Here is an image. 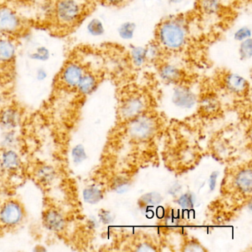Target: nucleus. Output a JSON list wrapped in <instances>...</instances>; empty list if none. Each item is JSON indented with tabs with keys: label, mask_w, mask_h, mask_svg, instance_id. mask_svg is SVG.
<instances>
[{
	"label": "nucleus",
	"mask_w": 252,
	"mask_h": 252,
	"mask_svg": "<svg viewBox=\"0 0 252 252\" xmlns=\"http://www.w3.org/2000/svg\"><path fill=\"white\" fill-rule=\"evenodd\" d=\"M189 39L188 26L182 17L166 19L160 23L156 31V42L165 52L182 51Z\"/></svg>",
	"instance_id": "nucleus-1"
},
{
	"label": "nucleus",
	"mask_w": 252,
	"mask_h": 252,
	"mask_svg": "<svg viewBox=\"0 0 252 252\" xmlns=\"http://www.w3.org/2000/svg\"><path fill=\"white\" fill-rule=\"evenodd\" d=\"M83 13L84 5L79 0H58L54 7L57 21L64 27L77 24Z\"/></svg>",
	"instance_id": "nucleus-2"
},
{
	"label": "nucleus",
	"mask_w": 252,
	"mask_h": 252,
	"mask_svg": "<svg viewBox=\"0 0 252 252\" xmlns=\"http://www.w3.org/2000/svg\"><path fill=\"white\" fill-rule=\"evenodd\" d=\"M157 130V122L151 116H141L135 118L128 125L129 136L134 141H146L150 139Z\"/></svg>",
	"instance_id": "nucleus-3"
},
{
	"label": "nucleus",
	"mask_w": 252,
	"mask_h": 252,
	"mask_svg": "<svg viewBox=\"0 0 252 252\" xmlns=\"http://www.w3.org/2000/svg\"><path fill=\"white\" fill-rule=\"evenodd\" d=\"M147 99L139 94H131L124 98L119 109V117L125 121H131L138 117L144 111Z\"/></svg>",
	"instance_id": "nucleus-4"
},
{
	"label": "nucleus",
	"mask_w": 252,
	"mask_h": 252,
	"mask_svg": "<svg viewBox=\"0 0 252 252\" xmlns=\"http://www.w3.org/2000/svg\"><path fill=\"white\" fill-rule=\"evenodd\" d=\"M85 72V67L81 63L69 62L64 66L60 73L61 83L69 89H76Z\"/></svg>",
	"instance_id": "nucleus-5"
},
{
	"label": "nucleus",
	"mask_w": 252,
	"mask_h": 252,
	"mask_svg": "<svg viewBox=\"0 0 252 252\" xmlns=\"http://www.w3.org/2000/svg\"><path fill=\"white\" fill-rule=\"evenodd\" d=\"M21 29V20L17 13L8 7L0 8V33L14 34Z\"/></svg>",
	"instance_id": "nucleus-6"
},
{
	"label": "nucleus",
	"mask_w": 252,
	"mask_h": 252,
	"mask_svg": "<svg viewBox=\"0 0 252 252\" xmlns=\"http://www.w3.org/2000/svg\"><path fill=\"white\" fill-rule=\"evenodd\" d=\"M222 85L228 93L236 95H244L249 88L248 81L235 73H225L222 78Z\"/></svg>",
	"instance_id": "nucleus-7"
},
{
	"label": "nucleus",
	"mask_w": 252,
	"mask_h": 252,
	"mask_svg": "<svg viewBox=\"0 0 252 252\" xmlns=\"http://www.w3.org/2000/svg\"><path fill=\"white\" fill-rule=\"evenodd\" d=\"M158 76L164 83L177 85L182 82L184 72L173 63H163L158 67Z\"/></svg>",
	"instance_id": "nucleus-8"
},
{
	"label": "nucleus",
	"mask_w": 252,
	"mask_h": 252,
	"mask_svg": "<svg viewBox=\"0 0 252 252\" xmlns=\"http://www.w3.org/2000/svg\"><path fill=\"white\" fill-rule=\"evenodd\" d=\"M23 218V209L17 202L10 201L5 203L0 211V221L8 226L17 225Z\"/></svg>",
	"instance_id": "nucleus-9"
},
{
	"label": "nucleus",
	"mask_w": 252,
	"mask_h": 252,
	"mask_svg": "<svg viewBox=\"0 0 252 252\" xmlns=\"http://www.w3.org/2000/svg\"><path fill=\"white\" fill-rule=\"evenodd\" d=\"M195 94L187 85L179 84L174 89L172 101L175 105L183 108H191L195 104Z\"/></svg>",
	"instance_id": "nucleus-10"
},
{
	"label": "nucleus",
	"mask_w": 252,
	"mask_h": 252,
	"mask_svg": "<svg viewBox=\"0 0 252 252\" xmlns=\"http://www.w3.org/2000/svg\"><path fill=\"white\" fill-rule=\"evenodd\" d=\"M44 223L49 230L60 231L65 226V219L61 212L56 209H50L44 215Z\"/></svg>",
	"instance_id": "nucleus-11"
},
{
	"label": "nucleus",
	"mask_w": 252,
	"mask_h": 252,
	"mask_svg": "<svg viewBox=\"0 0 252 252\" xmlns=\"http://www.w3.org/2000/svg\"><path fill=\"white\" fill-rule=\"evenodd\" d=\"M98 79L93 72L86 71L79 82L76 90L79 94L88 95L94 93L98 86Z\"/></svg>",
	"instance_id": "nucleus-12"
},
{
	"label": "nucleus",
	"mask_w": 252,
	"mask_h": 252,
	"mask_svg": "<svg viewBox=\"0 0 252 252\" xmlns=\"http://www.w3.org/2000/svg\"><path fill=\"white\" fill-rule=\"evenodd\" d=\"M17 54V45L9 38H0V63L12 62Z\"/></svg>",
	"instance_id": "nucleus-13"
},
{
	"label": "nucleus",
	"mask_w": 252,
	"mask_h": 252,
	"mask_svg": "<svg viewBox=\"0 0 252 252\" xmlns=\"http://www.w3.org/2000/svg\"><path fill=\"white\" fill-rule=\"evenodd\" d=\"M236 188L243 193H251L252 187V169H243L239 171L234 177Z\"/></svg>",
	"instance_id": "nucleus-14"
},
{
	"label": "nucleus",
	"mask_w": 252,
	"mask_h": 252,
	"mask_svg": "<svg viewBox=\"0 0 252 252\" xmlns=\"http://www.w3.org/2000/svg\"><path fill=\"white\" fill-rule=\"evenodd\" d=\"M197 8L203 15L213 17L222 12V4L220 0H198Z\"/></svg>",
	"instance_id": "nucleus-15"
},
{
	"label": "nucleus",
	"mask_w": 252,
	"mask_h": 252,
	"mask_svg": "<svg viewBox=\"0 0 252 252\" xmlns=\"http://www.w3.org/2000/svg\"><path fill=\"white\" fill-rule=\"evenodd\" d=\"M164 52L163 48L156 41L150 42L145 47L147 63H158L163 58Z\"/></svg>",
	"instance_id": "nucleus-16"
},
{
	"label": "nucleus",
	"mask_w": 252,
	"mask_h": 252,
	"mask_svg": "<svg viewBox=\"0 0 252 252\" xmlns=\"http://www.w3.org/2000/svg\"><path fill=\"white\" fill-rule=\"evenodd\" d=\"M129 58L131 64L135 68H141L147 64L145 47L132 46L129 51Z\"/></svg>",
	"instance_id": "nucleus-17"
},
{
	"label": "nucleus",
	"mask_w": 252,
	"mask_h": 252,
	"mask_svg": "<svg viewBox=\"0 0 252 252\" xmlns=\"http://www.w3.org/2000/svg\"><path fill=\"white\" fill-rule=\"evenodd\" d=\"M86 32L92 37H100L105 33V27L100 19L92 18L87 23Z\"/></svg>",
	"instance_id": "nucleus-18"
},
{
	"label": "nucleus",
	"mask_w": 252,
	"mask_h": 252,
	"mask_svg": "<svg viewBox=\"0 0 252 252\" xmlns=\"http://www.w3.org/2000/svg\"><path fill=\"white\" fill-rule=\"evenodd\" d=\"M136 25L132 22H125L118 29V34L123 40H130L135 36Z\"/></svg>",
	"instance_id": "nucleus-19"
},
{
	"label": "nucleus",
	"mask_w": 252,
	"mask_h": 252,
	"mask_svg": "<svg viewBox=\"0 0 252 252\" xmlns=\"http://www.w3.org/2000/svg\"><path fill=\"white\" fill-rule=\"evenodd\" d=\"M83 197L87 203L95 204L102 200L103 193L96 187H88L84 191Z\"/></svg>",
	"instance_id": "nucleus-20"
},
{
	"label": "nucleus",
	"mask_w": 252,
	"mask_h": 252,
	"mask_svg": "<svg viewBox=\"0 0 252 252\" xmlns=\"http://www.w3.org/2000/svg\"><path fill=\"white\" fill-rule=\"evenodd\" d=\"M29 57L32 61L44 63L49 60L51 57V51L46 46H39L29 54Z\"/></svg>",
	"instance_id": "nucleus-21"
},
{
	"label": "nucleus",
	"mask_w": 252,
	"mask_h": 252,
	"mask_svg": "<svg viewBox=\"0 0 252 252\" xmlns=\"http://www.w3.org/2000/svg\"><path fill=\"white\" fill-rule=\"evenodd\" d=\"M238 54L240 59L243 61H249L252 57V38L246 39L240 42Z\"/></svg>",
	"instance_id": "nucleus-22"
},
{
	"label": "nucleus",
	"mask_w": 252,
	"mask_h": 252,
	"mask_svg": "<svg viewBox=\"0 0 252 252\" xmlns=\"http://www.w3.org/2000/svg\"><path fill=\"white\" fill-rule=\"evenodd\" d=\"M2 164L6 169H16L20 164V158L14 152H5L2 156Z\"/></svg>",
	"instance_id": "nucleus-23"
},
{
	"label": "nucleus",
	"mask_w": 252,
	"mask_h": 252,
	"mask_svg": "<svg viewBox=\"0 0 252 252\" xmlns=\"http://www.w3.org/2000/svg\"><path fill=\"white\" fill-rule=\"evenodd\" d=\"M36 176L42 184H49L54 179L55 172L51 166H43L38 169Z\"/></svg>",
	"instance_id": "nucleus-24"
},
{
	"label": "nucleus",
	"mask_w": 252,
	"mask_h": 252,
	"mask_svg": "<svg viewBox=\"0 0 252 252\" xmlns=\"http://www.w3.org/2000/svg\"><path fill=\"white\" fill-rule=\"evenodd\" d=\"M218 106H219V101L215 95L209 94L202 98L201 107L206 111H215L218 109Z\"/></svg>",
	"instance_id": "nucleus-25"
},
{
	"label": "nucleus",
	"mask_w": 252,
	"mask_h": 252,
	"mask_svg": "<svg viewBox=\"0 0 252 252\" xmlns=\"http://www.w3.org/2000/svg\"><path fill=\"white\" fill-rule=\"evenodd\" d=\"M163 197L158 192H150L144 194L140 198V202L145 206H156L161 203Z\"/></svg>",
	"instance_id": "nucleus-26"
},
{
	"label": "nucleus",
	"mask_w": 252,
	"mask_h": 252,
	"mask_svg": "<svg viewBox=\"0 0 252 252\" xmlns=\"http://www.w3.org/2000/svg\"><path fill=\"white\" fill-rule=\"evenodd\" d=\"M129 187H130V181L126 177H117L113 181V189L120 194L126 192L129 189Z\"/></svg>",
	"instance_id": "nucleus-27"
},
{
	"label": "nucleus",
	"mask_w": 252,
	"mask_h": 252,
	"mask_svg": "<svg viewBox=\"0 0 252 252\" xmlns=\"http://www.w3.org/2000/svg\"><path fill=\"white\" fill-rule=\"evenodd\" d=\"M252 38V29L249 26H242L239 28L234 33V40L238 42Z\"/></svg>",
	"instance_id": "nucleus-28"
},
{
	"label": "nucleus",
	"mask_w": 252,
	"mask_h": 252,
	"mask_svg": "<svg viewBox=\"0 0 252 252\" xmlns=\"http://www.w3.org/2000/svg\"><path fill=\"white\" fill-rule=\"evenodd\" d=\"M178 205L184 209H191L195 202V197L192 193H185L178 200Z\"/></svg>",
	"instance_id": "nucleus-29"
},
{
	"label": "nucleus",
	"mask_w": 252,
	"mask_h": 252,
	"mask_svg": "<svg viewBox=\"0 0 252 252\" xmlns=\"http://www.w3.org/2000/svg\"><path fill=\"white\" fill-rule=\"evenodd\" d=\"M72 156H73V160L76 163H81L85 160L87 158L86 153H85V149L82 145L76 146L73 148L72 152Z\"/></svg>",
	"instance_id": "nucleus-30"
},
{
	"label": "nucleus",
	"mask_w": 252,
	"mask_h": 252,
	"mask_svg": "<svg viewBox=\"0 0 252 252\" xmlns=\"http://www.w3.org/2000/svg\"><path fill=\"white\" fill-rule=\"evenodd\" d=\"M17 115L12 110H6L2 115V122L6 126H14L17 123Z\"/></svg>",
	"instance_id": "nucleus-31"
},
{
	"label": "nucleus",
	"mask_w": 252,
	"mask_h": 252,
	"mask_svg": "<svg viewBox=\"0 0 252 252\" xmlns=\"http://www.w3.org/2000/svg\"><path fill=\"white\" fill-rule=\"evenodd\" d=\"M184 247V249L183 250L184 252H205L206 251V249H204L198 242L195 240H190L187 242Z\"/></svg>",
	"instance_id": "nucleus-32"
},
{
	"label": "nucleus",
	"mask_w": 252,
	"mask_h": 252,
	"mask_svg": "<svg viewBox=\"0 0 252 252\" xmlns=\"http://www.w3.org/2000/svg\"><path fill=\"white\" fill-rule=\"evenodd\" d=\"M48 71H47L45 67H39L36 68L35 76H36V79H37L38 81H40V82L45 81V79L48 78Z\"/></svg>",
	"instance_id": "nucleus-33"
},
{
	"label": "nucleus",
	"mask_w": 252,
	"mask_h": 252,
	"mask_svg": "<svg viewBox=\"0 0 252 252\" xmlns=\"http://www.w3.org/2000/svg\"><path fill=\"white\" fill-rule=\"evenodd\" d=\"M100 219L104 223L108 224L113 222V217L110 212L107 211H103L100 213Z\"/></svg>",
	"instance_id": "nucleus-34"
},
{
	"label": "nucleus",
	"mask_w": 252,
	"mask_h": 252,
	"mask_svg": "<svg viewBox=\"0 0 252 252\" xmlns=\"http://www.w3.org/2000/svg\"><path fill=\"white\" fill-rule=\"evenodd\" d=\"M218 172H213L211 174L210 178H209V189L211 191L215 190V187H216L217 179H218Z\"/></svg>",
	"instance_id": "nucleus-35"
},
{
	"label": "nucleus",
	"mask_w": 252,
	"mask_h": 252,
	"mask_svg": "<svg viewBox=\"0 0 252 252\" xmlns=\"http://www.w3.org/2000/svg\"><path fill=\"white\" fill-rule=\"evenodd\" d=\"M137 247L138 248L135 250L138 251V252H152V251L156 250L154 246H151L147 243H141Z\"/></svg>",
	"instance_id": "nucleus-36"
},
{
	"label": "nucleus",
	"mask_w": 252,
	"mask_h": 252,
	"mask_svg": "<svg viewBox=\"0 0 252 252\" xmlns=\"http://www.w3.org/2000/svg\"><path fill=\"white\" fill-rule=\"evenodd\" d=\"M107 5L113 7H119L124 5L127 0H103Z\"/></svg>",
	"instance_id": "nucleus-37"
},
{
	"label": "nucleus",
	"mask_w": 252,
	"mask_h": 252,
	"mask_svg": "<svg viewBox=\"0 0 252 252\" xmlns=\"http://www.w3.org/2000/svg\"><path fill=\"white\" fill-rule=\"evenodd\" d=\"M184 1H185V0H169V2H170V3L175 4V5L182 3Z\"/></svg>",
	"instance_id": "nucleus-38"
}]
</instances>
